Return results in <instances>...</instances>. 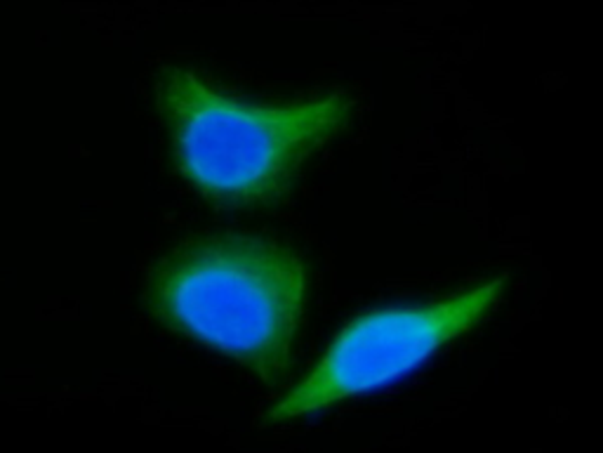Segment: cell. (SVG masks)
I'll list each match as a JSON object with an SVG mask.
<instances>
[{"label": "cell", "mask_w": 603, "mask_h": 453, "mask_svg": "<svg viewBox=\"0 0 603 453\" xmlns=\"http://www.w3.org/2000/svg\"><path fill=\"white\" fill-rule=\"evenodd\" d=\"M149 305L165 323L273 380L290 364L304 267L273 241L212 236L158 264Z\"/></svg>", "instance_id": "obj_1"}, {"label": "cell", "mask_w": 603, "mask_h": 453, "mask_svg": "<svg viewBox=\"0 0 603 453\" xmlns=\"http://www.w3.org/2000/svg\"><path fill=\"white\" fill-rule=\"evenodd\" d=\"M158 99L182 175L222 205L278 198L307 156L351 116L344 95L255 107L214 92L177 66L163 73Z\"/></svg>", "instance_id": "obj_2"}, {"label": "cell", "mask_w": 603, "mask_h": 453, "mask_svg": "<svg viewBox=\"0 0 603 453\" xmlns=\"http://www.w3.org/2000/svg\"><path fill=\"white\" fill-rule=\"evenodd\" d=\"M504 281L502 276L429 305L391 307L358 316L337 335L316 368L269 408L266 420L285 423L316 413L403 378L481 321L499 300Z\"/></svg>", "instance_id": "obj_3"}]
</instances>
